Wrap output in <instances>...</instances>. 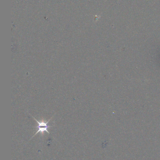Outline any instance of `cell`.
Wrapping results in <instances>:
<instances>
[{"instance_id": "obj_1", "label": "cell", "mask_w": 160, "mask_h": 160, "mask_svg": "<svg viewBox=\"0 0 160 160\" xmlns=\"http://www.w3.org/2000/svg\"><path fill=\"white\" fill-rule=\"evenodd\" d=\"M35 120V121H36L37 123L38 124V126L37 127H36V128H38V130L37 132L36 133H35L34 135H36L38 133L40 132V133H42V134L44 133V132H48V133H50V132H49L48 131V128H50V127H52V126H48V123H49L51 119L53 118V116L49 120V121H47V122H45L44 120H41L40 122L39 121H38L36 119H35V118L33 117H32Z\"/></svg>"}]
</instances>
